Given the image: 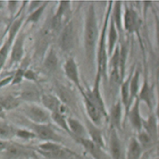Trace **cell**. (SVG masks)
I'll return each mask as SVG.
<instances>
[{"label": "cell", "mask_w": 159, "mask_h": 159, "mask_svg": "<svg viewBox=\"0 0 159 159\" xmlns=\"http://www.w3.org/2000/svg\"><path fill=\"white\" fill-rule=\"evenodd\" d=\"M99 31H98L97 12L94 3L91 2L87 7L84 25V48L86 54V63L92 69L95 66L96 52L98 46Z\"/></svg>", "instance_id": "6da1fadb"}, {"label": "cell", "mask_w": 159, "mask_h": 159, "mask_svg": "<svg viewBox=\"0 0 159 159\" xmlns=\"http://www.w3.org/2000/svg\"><path fill=\"white\" fill-rule=\"evenodd\" d=\"M113 1L108 2V6L107 7V11L104 18V23L102 25L101 32L98 37V46H97V65H98V72L101 75L102 79L107 83L108 80V73H107V67H108V56H107V28L110 19L111 10H112Z\"/></svg>", "instance_id": "7a4b0ae2"}, {"label": "cell", "mask_w": 159, "mask_h": 159, "mask_svg": "<svg viewBox=\"0 0 159 159\" xmlns=\"http://www.w3.org/2000/svg\"><path fill=\"white\" fill-rule=\"evenodd\" d=\"M27 3H28L27 1L23 2V6L20 7L17 15L13 19L12 23L8 27L7 37L4 41V43L2 44V46L0 47V71L4 67L6 62L8 58V56L10 54V49H11L15 38L18 34V32L20 31V29L22 28L21 26L23 25V21H25V15L23 13H24L25 7H26Z\"/></svg>", "instance_id": "3957f363"}, {"label": "cell", "mask_w": 159, "mask_h": 159, "mask_svg": "<svg viewBox=\"0 0 159 159\" xmlns=\"http://www.w3.org/2000/svg\"><path fill=\"white\" fill-rule=\"evenodd\" d=\"M101 81L102 77L99 72L97 71L94 86L92 88H84V92L86 94L87 98L90 100V102L98 108L99 112L101 113L102 116L108 121V112L107 110V107L105 104V101L103 99V96L101 94Z\"/></svg>", "instance_id": "277c9868"}, {"label": "cell", "mask_w": 159, "mask_h": 159, "mask_svg": "<svg viewBox=\"0 0 159 159\" xmlns=\"http://www.w3.org/2000/svg\"><path fill=\"white\" fill-rule=\"evenodd\" d=\"M37 152L48 159H68L75 156L71 150L54 142H43L37 146Z\"/></svg>", "instance_id": "5b68a950"}, {"label": "cell", "mask_w": 159, "mask_h": 159, "mask_svg": "<svg viewBox=\"0 0 159 159\" xmlns=\"http://www.w3.org/2000/svg\"><path fill=\"white\" fill-rule=\"evenodd\" d=\"M23 113L27 119L34 124H49L51 121V114L35 103L26 104L23 107Z\"/></svg>", "instance_id": "8992f818"}, {"label": "cell", "mask_w": 159, "mask_h": 159, "mask_svg": "<svg viewBox=\"0 0 159 159\" xmlns=\"http://www.w3.org/2000/svg\"><path fill=\"white\" fill-rule=\"evenodd\" d=\"M30 130H32L37 138L44 142H54V143H63V138L59 134H57L49 124H30Z\"/></svg>", "instance_id": "52a82bcc"}, {"label": "cell", "mask_w": 159, "mask_h": 159, "mask_svg": "<svg viewBox=\"0 0 159 159\" xmlns=\"http://www.w3.org/2000/svg\"><path fill=\"white\" fill-rule=\"evenodd\" d=\"M25 33L21 28L15 38L9 54V66L17 65L24 59Z\"/></svg>", "instance_id": "ba28073f"}, {"label": "cell", "mask_w": 159, "mask_h": 159, "mask_svg": "<svg viewBox=\"0 0 159 159\" xmlns=\"http://www.w3.org/2000/svg\"><path fill=\"white\" fill-rule=\"evenodd\" d=\"M140 19L135 9L131 7L125 6V12L123 14V30L129 34L139 33Z\"/></svg>", "instance_id": "9c48e42d"}, {"label": "cell", "mask_w": 159, "mask_h": 159, "mask_svg": "<svg viewBox=\"0 0 159 159\" xmlns=\"http://www.w3.org/2000/svg\"><path fill=\"white\" fill-rule=\"evenodd\" d=\"M75 44V30L72 21H68L62 28L58 38V45L63 52H70Z\"/></svg>", "instance_id": "30bf717a"}, {"label": "cell", "mask_w": 159, "mask_h": 159, "mask_svg": "<svg viewBox=\"0 0 159 159\" xmlns=\"http://www.w3.org/2000/svg\"><path fill=\"white\" fill-rule=\"evenodd\" d=\"M63 70H64V74L66 76V78L71 83H73L75 87L78 89V91L81 93L84 90V87L81 84L78 66H77V64L75 60V58L69 57L66 61L65 62V64L63 66Z\"/></svg>", "instance_id": "8fae6325"}, {"label": "cell", "mask_w": 159, "mask_h": 159, "mask_svg": "<svg viewBox=\"0 0 159 159\" xmlns=\"http://www.w3.org/2000/svg\"><path fill=\"white\" fill-rule=\"evenodd\" d=\"M154 89H155V86L149 83L148 76L146 75L144 78L143 85L141 86V89L138 92L137 97H136L139 102H145L147 104L151 112H153L155 109V104H156Z\"/></svg>", "instance_id": "7c38bea8"}, {"label": "cell", "mask_w": 159, "mask_h": 159, "mask_svg": "<svg viewBox=\"0 0 159 159\" xmlns=\"http://www.w3.org/2000/svg\"><path fill=\"white\" fill-rule=\"evenodd\" d=\"M40 101L45 109L48 111L50 114L53 113H61L65 115V111L67 108L66 106H64L58 98L57 96L52 95V94H43L40 97Z\"/></svg>", "instance_id": "4fadbf2b"}, {"label": "cell", "mask_w": 159, "mask_h": 159, "mask_svg": "<svg viewBox=\"0 0 159 159\" xmlns=\"http://www.w3.org/2000/svg\"><path fill=\"white\" fill-rule=\"evenodd\" d=\"M70 1H59L58 2V7L55 12V15L51 18L49 24L51 28L56 32H58L59 29L61 28L63 20L66 16V15L69 12L70 9Z\"/></svg>", "instance_id": "5bb4252c"}, {"label": "cell", "mask_w": 159, "mask_h": 159, "mask_svg": "<svg viewBox=\"0 0 159 159\" xmlns=\"http://www.w3.org/2000/svg\"><path fill=\"white\" fill-rule=\"evenodd\" d=\"M85 124H86L85 127L87 132V136L89 137V139L104 150L106 148V143L104 140L102 130L99 128V126L94 125L87 117H85Z\"/></svg>", "instance_id": "9a60e30c"}, {"label": "cell", "mask_w": 159, "mask_h": 159, "mask_svg": "<svg viewBox=\"0 0 159 159\" xmlns=\"http://www.w3.org/2000/svg\"><path fill=\"white\" fill-rule=\"evenodd\" d=\"M108 149L112 159H122V143L118 136L117 131L110 126L109 128V142Z\"/></svg>", "instance_id": "2e32d148"}, {"label": "cell", "mask_w": 159, "mask_h": 159, "mask_svg": "<svg viewBox=\"0 0 159 159\" xmlns=\"http://www.w3.org/2000/svg\"><path fill=\"white\" fill-rule=\"evenodd\" d=\"M123 105L120 99H117L111 107L108 114V121L110 122V126L114 127L116 131L121 130L123 118Z\"/></svg>", "instance_id": "e0dca14e"}, {"label": "cell", "mask_w": 159, "mask_h": 159, "mask_svg": "<svg viewBox=\"0 0 159 159\" xmlns=\"http://www.w3.org/2000/svg\"><path fill=\"white\" fill-rule=\"evenodd\" d=\"M126 116L129 118V121H130L132 127L135 129V131L140 132L142 130L143 117H142L141 112H140V102L138 101L137 98H135L134 100V102H133L132 106L130 107Z\"/></svg>", "instance_id": "ac0fdd59"}, {"label": "cell", "mask_w": 159, "mask_h": 159, "mask_svg": "<svg viewBox=\"0 0 159 159\" xmlns=\"http://www.w3.org/2000/svg\"><path fill=\"white\" fill-rule=\"evenodd\" d=\"M142 130L147 132L151 138L155 141V143L158 140V120L154 112H152L147 120L143 119L142 121Z\"/></svg>", "instance_id": "d6986e66"}, {"label": "cell", "mask_w": 159, "mask_h": 159, "mask_svg": "<svg viewBox=\"0 0 159 159\" xmlns=\"http://www.w3.org/2000/svg\"><path fill=\"white\" fill-rule=\"evenodd\" d=\"M75 141L84 147V149L94 159H107V156L103 149L97 146L89 138H75Z\"/></svg>", "instance_id": "ffe728a7"}, {"label": "cell", "mask_w": 159, "mask_h": 159, "mask_svg": "<svg viewBox=\"0 0 159 159\" xmlns=\"http://www.w3.org/2000/svg\"><path fill=\"white\" fill-rule=\"evenodd\" d=\"M136 65H134L132 67L131 72L127 75L126 78H125L122 81L121 85H120V101L122 103L123 107L125 109V115L127 114V112L130 108V104H129V98H130V81H131V77L133 72L135 70Z\"/></svg>", "instance_id": "44dd1931"}, {"label": "cell", "mask_w": 159, "mask_h": 159, "mask_svg": "<svg viewBox=\"0 0 159 159\" xmlns=\"http://www.w3.org/2000/svg\"><path fill=\"white\" fill-rule=\"evenodd\" d=\"M81 95H82V98H83V102H84V106H85V109H86L87 118L93 123L94 125H96L97 126H99L101 122H102V118H103L101 113L90 102V100L86 96L84 90L81 92Z\"/></svg>", "instance_id": "7402d4cb"}, {"label": "cell", "mask_w": 159, "mask_h": 159, "mask_svg": "<svg viewBox=\"0 0 159 159\" xmlns=\"http://www.w3.org/2000/svg\"><path fill=\"white\" fill-rule=\"evenodd\" d=\"M122 4L121 1H116L113 2L112 10H111V18L116 25V28L117 30L119 40H123V13H122Z\"/></svg>", "instance_id": "603a6c76"}, {"label": "cell", "mask_w": 159, "mask_h": 159, "mask_svg": "<svg viewBox=\"0 0 159 159\" xmlns=\"http://www.w3.org/2000/svg\"><path fill=\"white\" fill-rule=\"evenodd\" d=\"M67 125L73 138H88L85 125L75 117H66Z\"/></svg>", "instance_id": "cb8c5ba5"}, {"label": "cell", "mask_w": 159, "mask_h": 159, "mask_svg": "<svg viewBox=\"0 0 159 159\" xmlns=\"http://www.w3.org/2000/svg\"><path fill=\"white\" fill-rule=\"evenodd\" d=\"M111 16V15H110ZM119 40V36L117 33V30L116 28V25L114 24L112 18L110 16L109 19V24H108V28H107V56L108 59L113 54L115 48H116L117 41Z\"/></svg>", "instance_id": "d4e9b609"}, {"label": "cell", "mask_w": 159, "mask_h": 159, "mask_svg": "<svg viewBox=\"0 0 159 159\" xmlns=\"http://www.w3.org/2000/svg\"><path fill=\"white\" fill-rule=\"evenodd\" d=\"M43 65H44V68L47 71H48L49 73H53L57 70L58 66V57L57 52L53 48H50L47 52Z\"/></svg>", "instance_id": "484cf974"}, {"label": "cell", "mask_w": 159, "mask_h": 159, "mask_svg": "<svg viewBox=\"0 0 159 159\" xmlns=\"http://www.w3.org/2000/svg\"><path fill=\"white\" fill-rule=\"evenodd\" d=\"M118 46H119V72L122 80H124L125 75L127 57H128V48L126 42H125L124 39L120 41V45Z\"/></svg>", "instance_id": "4316f807"}, {"label": "cell", "mask_w": 159, "mask_h": 159, "mask_svg": "<svg viewBox=\"0 0 159 159\" xmlns=\"http://www.w3.org/2000/svg\"><path fill=\"white\" fill-rule=\"evenodd\" d=\"M142 153H143V150L140 147L136 137L131 138L128 144V147H127L125 159H140Z\"/></svg>", "instance_id": "83f0119b"}, {"label": "cell", "mask_w": 159, "mask_h": 159, "mask_svg": "<svg viewBox=\"0 0 159 159\" xmlns=\"http://www.w3.org/2000/svg\"><path fill=\"white\" fill-rule=\"evenodd\" d=\"M139 77H140V71L135 66L130 81V98H129L130 107L132 106L134 100L136 98L137 94L139 92Z\"/></svg>", "instance_id": "f1b7e54d"}, {"label": "cell", "mask_w": 159, "mask_h": 159, "mask_svg": "<svg viewBox=\"0 0 159 159\" xmlns=\"http://www.w3.org/2000/svg\"><path fill=\"white\" fill-rule=\"evenodd\" d=\"M0 104L5 111H11L17 108L21 105V99L19 97L8 95L0 98Z\"/></svg>", "instance_id": "f546056e"}, {"label": "cell", "mask_w": 159, "mask_h": 159, "mask_svg": "<svg viewBox=\"0 0 159 159\" xmlns=\"http://www.w3.org/2000/svg\"><path fill=\"white\" fill-rule=\"evenodd\" d=\"M48 1H45L43 3L42 6H40L37 9H36L35 11L33 12L29 13L27 14V16L25 17V25H28V24H36L39 21L40 17L42 16L43 13L45 11L47 6L48 5Z\"/></svg>", "instance_id": "4dcf8cb0"}, {"label": "cell", "mask_w": 159, "mask_h": 159, "mask_svg": "<svg viewBox=\"0 0 159 159\" xmlns=\"http://www.w3.org/2000/svg\"><path fill=\"white\" fill-rule=\"evenodd\" d=\"M29 62L27 61V58L23 59V63L22 65L16 70V72L12 75V81L10 83L11 86H15V85H18L20 84L23 79H24V74L25 70L27 69V66H28Z\"/></svg>", "instance_id": "1f68e13d"}, {"label": "cell", "mask_w": 159, "mask_h": 159, "mask_svg": "<svg viewBox=\"0 0 159 159\" xmlns=\"http://www.w3.org/2000/svg\"><path fill=\"white\" fill-rule=\"evenodd\" d=\"M16 128L9 124L0 120V140L8 141L15 136Z\"/></svg>", "instance_id": "d6a6232c"}, {"label": "cell", "mask_w": 159, "mask_h": 159, "mask_svg": "<svg viewBox=\"0 0 159 159\" xmlns=\"http://www.w3.org/2000/svg\"><path fill=\"white\" fill-rule=\"evenodd\" d=\"M136 139H137L140 147L142 148V150L149 149L156 144L155 141L151 138V136L148 135L147 132H145L144 130H141L140 132H138Z\"/></svg>", "instance_id": "836d02e7"}, {"label": "cell", "mask_w": 159, "mask_h": 159, "mask_svg": "<svg viewBox=\"0 0 159 159\" xmlns=\"http://www.w3.org/2000/svg\"><path fill=\"white\" fill-rule=\"evenodd\" d=\"M50 116H51V121L56 123L62 130L66 131L67 134L71 135L68 125H67V122H66V117L65 115H63L61 113H53Z\"/></svg>", "instance_id": "e575fe53"}, {"label": "cell", "mask_w": 159, "mask_h": 159, "mask_svg": "<svg viewBox=\"0 0 159 159\" xmlns=\"http://www.w3.org/2000/svg\"><path fill=\"white\" fill-rule=\"evenodd\" d=\"M7 154V156L11 158H16L20 156H22L24 154V148L21 147L19 144H16V143H8V146L7 147V149L5 150Z\"/></svg>", "instance_id": "d590c367"}, {"label": "cell", "mask_w": 159, "mask_h": 159, "mask_svg": "<svg viewBox=\"0 0 159 159\" xmlns=\"http://www.w3.org/2000/svg\"><path fill=\"white\" fill-rule=\"evenodd\" d=\"M40 97L38 95V92L35 91L33 89H28V90H25L21 93V95L19 96V98L21 100H25L26 102H30V103H33L35 102L36 100H37L38 98L40 99Z\"/></svg>", "instance_id": "8d00e7d4"}, {"label": "cell", "mask_w": 159, "mask_h": 159, "mask_svg": "<svg viewBox=\"0 0 159 159\" xmlns=\"http://www.w3.org/2000/svg\"><path fill=\"white\" fill-rule=\"evenodd\" d=\"M15 136L23 140H31L37 138V135L32 130L27 129H16Z\"/></svg>", "instance_id": "74e56055"}, {"label": "cell", "mask_w": 159, "mask_h": 159, "mask_svg": "<svg viewBox=\"0 0 159 159\" xmlns=\"http://www.w3.org/2000/svg\"><path fill=\"white\" fill-rule=\"evenodd\" d=\"M19 3H20L19 1H7V2H6V4L7 5L8 12H9L10 17L12 20L16 17V14L19 11V10H17Z\"/></svg>", "instance_id": "f35d334b"}, {"label": "cell", "mask_w": 159, "mask_h": 159, "mask_svg": "<svg viewBox=\"0 0 159 159\" xmlns=\"http://www.w3.org/2000/svg\"><path fill=\"white\" fill-rule=\"evenodd\" d=\"M45 1H30V2H28L27 3V10H26V14H29V13L33 12V11H35L36 9H37L40 6H42L43 5V3H44Z\"/></svg>", "instance_id": "ab89813d"}, {"label": "cell", "mask_w": 159, "mask_h": 159, "mask_svg": "<svg viewBox=\"0 0 159 159\" xmlns=\"http://www.w3.org/2000/svg\"><path fill=\"white\" fill-rule=\"evenodd\" d=\"M24 78L26 80H29V81H33V82H37V79H38V76L37 75L32 69H29L27 68L25 70V72L24 74Z\"/></svg>", "instance_id": "60d3db41"}, {"label": "cell", "mask_w": 159, "mask_h": 159, "mask_svg": "<svg viewBox=\"0 0 159 159\" xmlns=\"http://www.w3.org/2000/svg\"><path fill=\"white\" fill-rule=\"evenodd\" d=\"M11 81H12V75H10V76H7V77H6V78L2 79V80L0 81V87L6 86L7 85H8V84L10 85Z\"/></svg>", "instance_id": "b9f144b4"}, {"label": "cell", "mask_w": 159, "mask_h": 159, "mask_svg": "<svg viewBox=\"0 0 159 159\" xmlns=\"http://www.w3.org/2000/svg\"><path fill=\"white\" fill-rule=\"evenodd\" d=\"M9 141H4V140H0V152H3L7 149V147L8 146Z\"/></svg>", "instance_id": "7bdbcfd3"}, {"label": "cell", "mask_w": 159, "mask_h": 159, "mask_svg": "<svg viewBox=\"0 0 159 159\" xmlns=\"http://www.w3.org/2000/svg\"><path fill=\"white\" fill-rule=\"evenodd\" d=\"M5 112H6V111L4 110L3 107H2L1 104H0V120H3V119L5 118Z\"/></svg>", "instance_id": "ee69618b"}, {"label": "cell", "mask_w": 159, "mask_h": 159, "mask_svg": "<svg viewBox=\"0 0 159 159\" xmlns=\"http://www.w3.org/2000/svg\"><path fill=\"white\" fill-rule=\"evenodd\" d=\"M5 5H6V1H0V11L5 7Z\"/></svg>", "instance_id": "f6af8a7d"}, {"label": "cell", "mask_w": 159, "mask_h": 159, "mask_svg": "<svg viewBox=\"0 0 159 159\" xmlns=\"http://www.w3.org/2000/svg\"><path fill=\"white\" fill-rule=\"evenodd\" d=\"M155 159H158V158H155Z\"/></svg>", "instance_id": "bcb514c9"}]
</instances>
